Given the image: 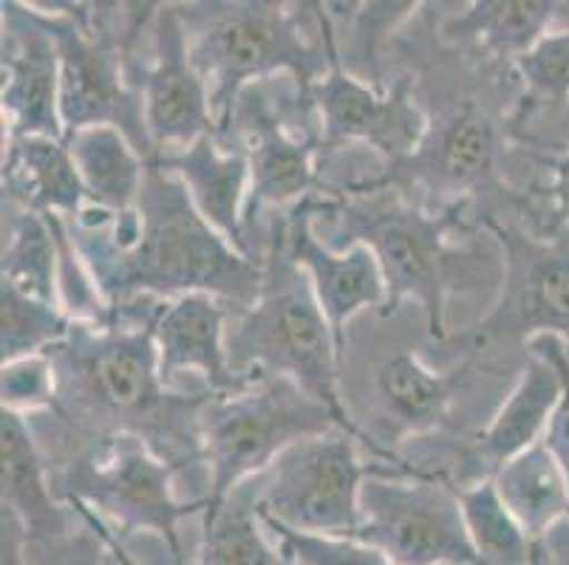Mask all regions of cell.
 Returning <instances> with one entry per match:
<instances>
[{"label": "cell", "mask_w": 569, "mask_h": 565, "mask_svg": "<svg viewBox=\"0 0 569 565\" xmlns=\"http://www.w3.org/2000/svg\"><path fill=\"white\" fill-rule=\"evenodd\" d=\"M74 320L57 303L0 283V356L3 365L49 354L71 334Z\"/></svg>", "instance_id": "cell-30"}, {"label": "cell", "mask_w": 569, "mask_h": 565, "mask_svg": "<svg viewBox=\"0 0 569 565\" xmlns=\"http://www.w3.org/2000/svg\"><path fill=\"white\" fill-rule=\"evenodd\" d=\"M335 427L338 422L323 404L278 376H252L236 393H207L199 411L207 506L221 504L292 444Z\"/></svg>", "instance_id": "cell-6"}, {"label": "cell", "mask_w": 569, "mask_h": 565, "mask_svg": "<svg viewBox=\"0 0 569 565\" xmlns=\"http://www.w3.org/2000/svg\"><path fill=\"white\" fill-rule=\"evenodd\" d=\"M462 371L439 373L417 354H397L377 373V391L388 418L406 430H431L451 411Z\"/></svg>", "instance_id": "cell-27"}, {"label": "cell", "mask_w": 569, "mask_h": 565, "mask_svg": "<svg viewBox=\"0 0 569 565\" xmlns=\"http://www.w3.org/2000/svg\"><path fill=\"white\" fill-rule=\"evenodd\" d=\"M0 565L26 563V526L9 506H0Z\"/></svg>", "instance_id": "cell-36"}, {"label": "cell", "mask_w": 569, "mask_h": 565, "mask_svg": "<svg viewBox=\"0 0 569 565\" xmlns=\"http://www.w3.org/2000/svg\"><path fill=\"white\" fill-rule=\"evenodd\" d=\"M173 478V466L144 438L111 433L69 466L54 495L94 512L122 543L142 532L157 535L176 565H190L179 523L204 515L207 504L176 495Z\"/></svg>", "instance_id": "cell-7"}, {"label": "cell", "mask_w": 569, "mask_h": 565, "mask_svg": "<svg viewBox=\"0 0 569 565\" xmlns=\"http://www.w3.org/2000/svg\"><path fill=\"white\" fill-rule=\"evenodd\" d=\"M351 541L391 565H479L459 486L422 466L386 464L366 478Z\"/></svg>", "instance_id": "cell-9"}, {"label": "cell", "mask_w": 569, "mask_h": 565, "mask_svg": "<svg viewBox=\"0 0 569 565\" xmlns=\"http://www.w3.org/2000/svg\"><path fill=\"white\" fill-rule=\"evenodd\" d=\"M360 447L355 435L335 427L283 450L263 473L244 481L258 515L301 535L351 541L360 528V490L388 464H369Z\"/></svg>", "instance_id": "cell-8"}, {"label": "cell", "mask_w": 569, "mask_h": 565, "mask_svg": "<svg viewBox=\"0 0 569 565\" xmlns=\"http://www.w3.org/2000/svg\"><path fill=\"white\" fill-rule=\"evenodd\" d=\"M0 396H3V411L20 413L26 418L57 407L60 380H57L54 360L49 354H40L7 362L0 376Z\"/></svg>", "instance_id": "cell-33"}, {"label": "cell", "mask_w": 569, "mask_h": 565, "mask_svg": "<svg viewBox=\"0 0 569 565\" xmlns=\"http://www.w3.org/2000/svg\"><path fill=\"white\" fill-rule=\"evenodd\" d=\"M527 362L488 427L476 435V455L493 475L505 461L545 442L550 418L561 402V371L545 351L527 345Z\"/></svg>", "instance_id": "cell-21"}, {"label": "cell", "mask_w": 569, "mask_h": 565, "mask_svg": "<svg viewBox=\"0 0 569 565\" xmlns=\"http://www.w3.org/2000/svg\"><path fill=\"white\" fill-rule=\"evenodd\" d=\"M538 565H569V517L536 543Z\"/></svg>", "instance_id": "cell-37"}, {"label": "cell", "mask_w": 569, "mask_h": 565, "mask_svg": "<svg viewBox=\"0 0 569 565\" xmlns=\"http://www.w3.org/2000/svg\"><path fill=\"white\" fill-rule=\"evenodd\" d=\"M196 565H292L269 537L244 484L201 515Z\"/></svg>", "instance_id": "cell-26"}, {"label": "cell", "mask_w": 569, "mask_h": 565, "mask_svg": "<svg viewBox=\"0 0 569 565\" xmlns=\"http://www.w3.org/2000/svg\"><path fill=\"white\" fill-rule=\"evenodd\" d=\"M527 345H532V349L545 351L547 356H552V362H556L558 371H561V382H563L561 402H558L556 413H552L550 418L545 444L550 447V453L556 455V461L561 464V470L567 473V481H569V345L563 340H558V336H547V334L532 336Z\"/></svg>", "instance_id": "cell-35"}, {"label": "cell", "mask_w": 569, "mask_h": 565, "mask_svg": "<svg viewBox=\"0 0 569 565\" xmlns=\"http://www.w3.org/2000/svg\"><path fill=\"white\" fill-rule=\"evenodd\" d=\"M320 215L338 221V232L346 238L340 249L363 243L375 252L388 292L382 314L413 300L426 314L428 334L433 340L448 336L445 303L462 269V252L448 243L457 206L422 210L397 190L357 186L355 201H326Z\"/></svg>", "instance_id": "cell-4"}, {"label": "cell", "mask_w": 569, "mask_h": 565, "mask_svg": "<svg viewBox=\"0 0 569 565\" xmlns=\"http://www.w3.org/2000/svg\"><path fill=\"white\" fill-rule=\"evenodd\" d=\"M43 12L46 26L60 54V117H63L66 137L111 124L126 133L144 162L153 159L151 139L144 128L142 97L128 85L122 69V43L111 38V31L91 23V14L74 12Z\"/></svg>", "instance_id": "cell-10"}, {"label": "cell", "mask_w": 569, "mask_h": 565, "mask_svg": "<svg viewBox=\"0 0 569 565\" xmlns=\"http://www.w3.org/2000/svg\"><path fill=\"white\" fill-rule=\"evenodd\" d=\"M227 309L213 294H184L162 303L153 320V342L159 356V380L173 387L179 376H199L210 396L236 393L247 385L227 354Z\"/></svg>", "instance_id": "cell-18"}, {"label": "cell", "mask_w": 569, "mask_h": 565, "mask_svg": "<svg viewBox=\"0 0 569 565\" xmlns=\"http://www.w3.org/2000/svg\"><path fill=\"white\" fill-rule=\"evenodd\" d=\"M66 224L111 309L133 300L168 303L184 294H213L227 305L250 309L261 294L263 263L207 224L182 181L153 162L133 210L86 204Z\"/></svg>", "instance_id": "cell-1"}, {"label": "cell", "mask_w": 569, "mask_h": 565, "mask_svg": "<svg viewBox=\"0 0 569 565\" xmlns=\"http://www.w3.org/2000/svg\"><path fill=\"white\" fill-rule=\"evenodd\" d=\"M550 195L552 210H556L558 221L569 226V153L558 155L550 162Z\"/></svg>", "instance_id": "cell-38"}, {"label": "cell", "mask_w": 569, "mask_h": 565, "mask_svg": "<svg viewBox=\"0 0 569 565\" xmlns=\"http://www.w3.org/2000/svg\"><path fill=\"white\" fill-rule=\"evenodd\" d=\"M532 565H538V563H536V559H532Z\"/></svg>", "instance_id": "cell-41"}, {"label": "cell", "mask_w": 569, "mask_h": 565, "mask_svg": "<svg viewBox=\"0 0 569 565\" xmlns=\"http://www.w3.org/2000/svg\"><path fill=\"white\" fill-rule=\"evenodd\" d=\"M106 546H108V543H106ZM106 565H119V559H117V557H113V552H111V548H108V557H106Z\"/></svg>", "instance_id": "cell-40"}, {"label": "cell", "mask_w": 569, "mask_h": 565, "mask_svg": "<svg viewBox=\"0 0 569 565\" xmlns=\"http://www.w3.org/2000/svg\"><path fill=\"white\" fill-rule=\"evenodd\" d=\"M320 38L329 51V69L309 91L320 124V142L329 148L363 142L375 148L388 164H397L413 153L428 137L426 111L411 97L408 82H397L391 91L357 80L343 69L335 26L323 3H312Z\"/></svg>", "instance_id": "cell-11"}, {"label": "cell", "mask_w": 569, "mask_h": 565, "mask_svg": "<svg viewBox=\"0 0 569 565\" xmlns=\"http://www.w3.org/2000/svg\"><path fill=\"white\" fill-rule=\"evenodd\" d=\"M139 300L113 309L108 325H71V334L57 349L49 351L54 360L60 398H74L80 407L100 418H126L128 433H133L131 418H148L157 427V418H199L196 411L176 413L190 407L199 398H184L170 393L159 380V356L153 342V314L139 317ZM204 398V396H201Z\"/></svg>", "instance_id": "cell-5"}, {"label": "cell", "mask_w": 569, "mask_h": 565, "mask_svg": "<svg viewBox=\"0 0 569 565\" xmlns=\"http://www.w3.org/2000/svg\"><path fill=\"white\" fill-rule=\"evenodd\" d=\"M153 60L142 71L144 128L151 139L153 159L170 150H182L201 137H219L210 91L190 60L188 29L182 9L159 7L153 14Z\"/></svg>", "instance_id": "cell-13"}, {"label": "cell", "mask_w": 569, "mask_h": 565, "mask_svg": "<svg viewBox=\"0 0 569 565\" xmlns=\"http://www.w3.org/2000/svg\"><path fill=\"white\" fill-rule=\"evenodd\" d=\"M182 9L190 60L210 91L219 139L227 137L241 93L256 82L289 74L309 97L329 69L323 38L309 43L298 14L283 3H213L204 12Z\"/></svg>", "instance_id": "cell-3"}, {"label": "cell", "mask_w": 569, "mask_h": 565, "mask_svg": "<svg viewBox=\"0 0 569 565\" xmlns=\"http://www.w3.org/2000/svg\"><path fill=\"white\" fill-rule=\"evenodd\" d=\"M69 506H71V509H77V515H80V517H86V521L91 523V526H94L97 532H100V535H102V541H106V543H108V548H111V552H113V557L119 559V565H142V563H139L137 557H133L131 552H128V546H126V543L119 541V537L113 535L111 528H108L106 523H102L100 517L94 515V512H91V509H86V506H80V504H69Z\"/></svg>", "instance_id": "cell-39"}, {"label": "cell", "mask_w": 569, "mask_h": 565, "mask_svg": "<svg viewBox=\"0 0 569 565\" xmlns=\"http://www.w3.org/2000/svg\"><path fill=\"white\" fill-rule=\"evenodd\" d=\"M326 201L307 199L292 210V215L276 221L281 230L287 252L303 269L312 283V292L332 325L335 342L343 356L346 325L366 309H386V278L377 263L375 252L363 243H351L346 249H332L315 235V215L323 210Z\"/></svg>", "instance_id": "cell-15"}, {"label": "cell", "mask_w": 569, "mask_h": 565, "mask_svg": "<svg viewBox=\"0 0 569 565\" xmlns=\"http://www.w3.org/2000/svg\"><path fill=\"white\" fill-rule=\"evenodd\" d=\"M86 204V186L63 139L3 137V206L69 221Z\"/></svg>", "instance_id": "cell-20"}, {"label": "cell", "mask_w": 569, "mask_h": 565, "mask_svg": "<svg viewBox=\"0 0 569 565\" xmlns=\"http://www.w3.org/2000/svg\"><path fill=\"white\" fill-rule=\"evenodd\" d=\"M250 88L256 91V102L238 100L232 113V124H241L238 148L250 159L247 218L256 215L261 206H289L298 201L303 204L318 181V144H323L315 133L289 128L283 113L269 108L263 82Z\"/></svg>", "instance_id": "cell-17"}, {"label": "cell", "mask_w": 569, "mask_h": 565, "mask_svg": "<svg viewBox=\"0 0 569 565\" xmlns=\"http://www.w3.org/2000/svg\"><path fill=\"white\" fill-rule=\"evenodd\" d=\"M501 243V294L488 317L479 320L473 340L530 342L558 336L569 345V249L545 243L510 226H490Z\"/></svg>", "instance_id": "cell-12"}, {"label": "cell", "mask_w": 569, "mask_h": 565, "mask_svg": "<svg viewBox=\"0 0 569 565\" xmlns=\"http://www.w3.org/2000/svg\"><path fill=\"white\" fill-rule=\"evenodd\" d=\"M499 162V131L488 113L473 102H465L439 124L428 128L417 150L397 164H388V173L377 181L357 186H422L433 195L462 199L488 184Z\"/></svg>", "instance_id": "cell-16"}, {"label": "cell", "mask_w": 569, "mask_h": 565, "mask_svg": "<svg viewBox=\"0 0 569 565\" xmlns=\"http://www.w3.org/2000/svg\"><path fill=\"white\" fill-rule=\"evenodd\" d=\"M263 526H267L269 537L276 541L278 552L292 565H391L380 552L363 546V543L301 535V532L283 528L272 521H263Z\"/></svg>", "instance_id": "cell-34"}, {"label": "cell", "mask_w": 569, "mask_h": 565, "mask_svg": "<svg viewBox=\"0 0 569 565\" xmlns=\"http://www.w3.org/2000/svg\"><path fill=\"white\" fill-rule=\"evenodd\" d=\"M459 504L479 565H532L536 541L501 504L493 478L485 475L476 484L459 486Z\"/></svg>", "instance_id": "cell-28"}, {"label": "cell", "mask_w": 569, "mask_h": 565, "mask_svg": "<svg viewBox=\"0 0 569 565\" xmlns=\"http://www.w3.org/2000/svg\"><path fill=\"white\" fill-rule=\"evenodd\" d=\"M227 354L238 376H278L301 387L309 398L332 413L340 430L355 435L377 461L400 464L391 450L371 442L351 422L340 396V351L312 283L287 252L281 230L272 226L269 255L263 261V286L250 309H238L227 331Z\"/></svg>", "instance_id": "cell-2"}, {"label": "cell", "mask_w": 569, "mask_h": 565, "mask_svg": "<svg viewBox=\"0 0 569 565\" xmlns=\"http://www.w3.org/2000/svg\"><path fill=\"white\" fill-rule=\"evenodd\" d=\"M0 9L3 137L66 139L60 117V54L43 12L32 3L14 0H3Z\"/></svg>", "instance_id": "cell-14"}, {"label": "cell", "mask_w": 569, "mask_h": 565, "mask_svg": "<svg viewBox=\"0 0 569 565\" xmlns=\"http://www.w3.org/2000/svg\"><path fill=\"white\" fill-rule=\"evenodd\" d=\"M71 150L88 204L106 212L137 206L148 162L137 144L111 124L82 128L63 139Z\"/></svg>", "instance_id": "cell-22"}, {"label": "cell", "mask_w": 569, "mask_h": 565, "mask_svg": "<svg viewBox=\"0 0 569 565\" xmlns=\"http://www.w3.org/2000/svg\"><path fill=\"white\" fill-rule=\"evenodd\" d=\"M151 162L182 181L207 224L221 232L238 252L252 258L244 232L250 201V159L244 150L221 142L213 133L182 150L157 155Z\"/></svg>", "instance_id": "cell-19"}, {"label": "cell", "mask_w": 569, "mask_h": 565, "mask_svg": "<svg viewBox=\"0 0 569 565\" xmlns=\"http://www.w3.org/2000/svg\"><path fill=\"white\" fill-rule=\"evenodd\" d=\"M496 492L532 541H541L569 517V481L545 442L505 461L493 475Z\"/></svg>", "instance_id": "cell-23"}, {"label": "cell", "mask_w": 569, "mask_h": 565, "mask_svg": "<svg viewBox=\"0 0 569 565\" xmlns=\"http://www.w3.org/2000/svg\"><path fill=\"white\" fill-rule=\"evenodd\" d=\"M0 506L20 515L23 526H40L66 512L46 478L29 418L0 411Z\"/></svg>", "instance_id": "cell-25"}, {"label": "cell", "mask_w": 569, "mask_h": 565, "mask_svg": "<svg viewBox=\"0 0 569 565\" xmlns=\"http://www.w3.org/2000/svg\"><path fill=\"white\" fill-rule=\"evenodd\" d=\"M556 12L558 3L552 0H476L445 26V34L493 57H507L513 65L550 31Z\"/></svg>", "instance_id": "cell-24"}, {"label": "cell", "mask_w": 569, "mask_h": 565, "mask_svg": "<svg viewBox=\"0 0 569 565\" xmlns=\"http://www.w3.org/2000/svg\"><path fill=\"white\" fill-rule=\"evenodd\" d=\"M513 71L530 100L563 105L569 100V29L547 31L513 62Z\"/></svg>", "instance_id": "cell-32"}, {"label": "cell", "mask_w": 569, "mask_h": 565, "mask_svg": "<svg viewBox=\"0 0 569 565\" xmlns=\"http://www.w3.org/2000/svg\"><path fill=\"white\" fill-rule=\"evenodd\" d=\"M108 546L86 517L66 504L60 517L40 526H26L29 565H106Z\"/></svg>", "instance_id": "cell-31"}, {"label": "cell", "mask_w": 569, "mask_h": 565, "mask_svg": "<svg viewBox=\"0 0 569 565\" xmlns=\"http://www.w3.org/2000/svg\"><path fill=\"white\" fill-rule=\"evenodd\" d=\"M0 283L57 303V232L51 218L26 210L12 215L3 241Z\"/></svg>", "instance_id": "cell-29"}]
</instances>
